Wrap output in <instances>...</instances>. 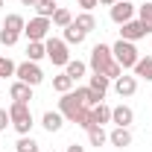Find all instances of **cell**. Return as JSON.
<instances>
[{
  "label": "cell",
  "mask_w": 152,
  "mask_h": 152,
  "mask_svg": "<svg viewBox=\"0 0 152 152\" xmlns=\"http://www.w3.org/2000/svg\"><path fill=\"white\" fill-rule=\"evenodd\" d=\"M137 20L146 26V32L152 35V3H146V0H143V6H137Z\"/></svg>",
  "instance_id": "obj_26"
},
{
  "label": "cell",
  "mask_w": 152,
  "mask_h": 152,
  "mask_svg": "<svg viewBox=\"0 0 152 152\" xmlns=\"http://www.w3.org/2000/svg\"><path fill=\"white\" fill-rule=\"evenodd\" d=\"M20 3H23V6H35L38 0H20Z\"/></svg>",
  "instance_id": "obj_35"
},
{
  "label": "cell",
  "mask_w": 152,
  "mask_h": 152,
  "mask_svg": "<svg viewBox=\"0 0 152 152\" xmlns=\"http://www.w3.org/2000/svg\"><path fill=\"white\" fill-rule=\"evenodd\" d=\"M146 35H149V32H146V26H143L137 18L126 20V23L120 26V38H123V41H132V44H134V41H140V38H146Z\"/></svg>",
  "instance_id": "obj_8"
},
{
  "label": "cell",
  "mask_w": 152,
  "mask_h": 152,
  "mask_svg": "<svg viewBox=\"0 0 152 152\" xmlns=\"http://www.w3.org/2000/svg\"><path fill=\"white\" fill-rule=\"evenodd\" d=\"M88 70L91 73H102L108 79H117L123 76V67L114 61V53H111V44H94L91 47V58H88Z\"/></svg>",
  "instance_id": "obj_1"
},
{
  "label": "cell",
  "mask_w": 152,
  "mask_h": 152,
  "mask_svg": "<svg viewBox=\"0 0 152 152\" xmlns=\"http://www.w3.org/2000/svg\"><path fill=\"white\" fill-rule=\"evenodd\" d=\"M114 3H117V0H99V6H108V9H111Z\"/></svg>",
  "instance_id": "obj_34"
},
{
  "label": "cell",
  "mask_w": 152,
  "mask_h": 152,
  "mask_svg": "<svg viewBox=\"0 0 152 152\" xmlns=\"http://www.w3.org/2000/svg\"><path fill=\"white\" fill-rule=\"evenodd\" d=\"M146 3H152V0H146Z\"/></svg>",
  "instance_id": "obj_38"
},
{
  "label": "cell",
  "mask_w": 152,
  "mask_h": 152,
  "mask_svg": "<svg viewBox=\"0 0 152 152\" xmlns=\"http://www.w3.org/2000/svg\"><path fill=\"white\" fill-rule=\"evenodd\" d=\"M0 6H3V0H0Z\"/></svg>",
  "instance_id": "obj_37"
},
{
  "label": "cell",
  "mask_w": 152,
  "mask_h": 152,
  "mask_svg": "<svg viewBox=\"0 0 152 152\" xmlns=\"http://www.w3.org/2000/svg\"><path fill=\"white\" fill-rule=\"evenodd\" d=\"M9 96H12V102H29V99H32V85L15 79V82L9 85Z\"/></svg>",
  "instance_id": "obj_13"
},
{
  "label": "cell",
  "mask_w": 152,
  "mask_h": 152,
  "mask_svg": "<svg viewBox=\"0 0 152 152\" xmlns=\"http://www.w3.org/2000/svg\"><path fill=\"white\" fill-rule=\"evenodd\" d=\"M114 94L117 96H123V99H129V96L137 94V76H117L114 79Z\"/></svg>",
  "instance_id": "obj_9"
},
{
  "label": "cell",
  "mask_w": 152,
  "mask_h": 152,
  "mask_svg": "<svg viewBox=\"0 0 152 152\" xmlns=\"http://www.w3.org/2000/svg\"><path fill=\"white\" fill-rule=\"evenodd\" d=\"M132 70H134V76H137V79L152 82V56H140V58H137V64H134Z\"/></svg>",
  "instance_id": "obj_19"
},
{
  "label": "cell",
  "mask_w": 152,
  "mask_h": 152,
  "mask_svg": "<svg viewBox=\"0 0 152 152\" xmlns=\"http://www.w3.org/2000/svg\"><path fill=\"white\" fill-rule=\"evenodd\" d=\"M73 94H76V99H79L82 105H88V108H94L96 102H102V96H96L94 91L88 88V85H76V88H73Z\"/></svg>",
  "instance_id": "obj_15"
},
{
  "label": "cell",
  "mask_w": 152,
  "mask_h": 152,
  "mask_svg": "<svg viewBox=\"0 0 152 152\" xmlns=\"http://www.w3.org/2000/svg\"><path fill=\"white\" fill-rule=\"evenodd\" d=\"M44 47H47V58H50L56 67H64V64L70 61V47L64 44V38L50 35L47 41H44Z\"/></svg>",
  "instance_id": "obj_4"
},
{
  "label": "cell",
  "mask_w": 152,
  "mask_h": 152,
  "mask_svg": "<svg viewBox=\"0 0 152 152\" xmlns=\"http://www.w3.org/2000/svg\"><path fill=\"white\" fill-rule=\"evenodd\" d=\"M15 67H18V64H15L9 56H0V82L9 79V76H15Z\"/></svg>",
  "instance_id": "obj_29"
},
{
  "label": "cell",
  "mask_w": 152,
  "mask_h": 152,
  "mask_svg": "<svg viewBox=\"0 0 152 152\" xmlns=\"http://www.w3.org/2000/svg\"><path fill=\"white\" fill-rule=\"evenodd\" d=\"M79 6H82V12H91L94 6H99V0H76Z\"/></svg>",
  "instance_id": "obj_32"
},
{
  "label": "cell",
  "mask_w": 152,
  "mask_h": 152,
  "mask_svg": "<svg viewBox=\"0 0 152 152\" xmlns=\"http://www.w3.org/2000/svg\"><path fill=\"white\" fill-rule=\"evenodd\" d=\"M6 126H12V120H9V111L6 108H0V132H6Z\"/></svg>",
  "instance_id": "obj_31"
},
{
  "label": "cell",
  "mask_w": 152,
  "mask_h": 152,
  "mask_svg": "<svg viewBox=\"0 0 152 152\" xmlns=\"http://www.w3.org/2000/svg\"><path fill=\"white\" fill-rule=\"evenodd\" d=\"M23 26H26V20L20 18L18 12H12V15H6V20H3L0 29H6V32H12V35H23Z\"/></svg>",
  "instance_id": "obj_17"
},
{
  "label": "cell",
  "mask_w": 152,
  "mask_h": 152,
  "mask_svg": "<svg viewBox=\"0 0 152 152\" xmlns=\"http://www.w3.org/2000/svg\"><path fill=\"white\" fill-rule=\"evenodd\" d=\"M32 9H35L38 18H53V15H56V9H58V3H56V0H38Z\"/></svg>",
  "instance_id": "obj_25"
},
{
  "label": "cell",
  "mask_w": 152,
  "mask_h": 152,
  "mask_svg": "<svg viewBox=\"0 0 152 152\" xmlns=\"http://www.w3.org/2000/svg\"><path fill=\"white\" fill-rule=\"evenodd\" d=\"M91 123H94V126H105V123H111V105L96 102L94 108H91Z\"/></svg>",
  "instance_id": "obj_16"
},
{
  "label": "cell",
  "mask_w": 152,
  "mask_h": 152,
  "mask_svg": "<svg viewBox=\"0 0 152 152\" xmlns=\"http://www.w3.org/2000/svg\"><path fill=\"white\" fill-rule=\"evenodd\" d=\"M64 73L70 76V79H79V76H85L88 73V64H85V61H79V58H70V61H67V64H64Z\"/></svg>",
  "instance_id": "obj_23"
},
{
  "label": "cell",
  "mask_w": 152,
  "mask_h": 152,
  "mask_svg": "<svg viewBox=\"0 0 152 152\" xmlns=\"http://www.w3.org/2000/svg\"><path fill=\"white\" fill-rule=\"evenodd\" d=\"M88 88H91L96 96H102V99H105L108 88H111V79H108V76H102V73H94L91 79H88Z\"/></svg>",
  "instance_id": "obj_14"
},
{
  "label": "cell",
  "mask_w": 152,
  "mask_h": 152,
  "mask_svg": "<svg viewBox=\"0 0 152 152\" xmlns=\"http://www.w3.org/2000/svg\"><path fill=\"white\" fill-rule=\"evenodd\" d=\"M15 79L18 82H26V85H32V88H38L41 82H44V70L38 67V61H20L18 67H15Z\"/></svg>",
  "instance_id": "obj_5"
},
{
  "label": "cell",
  "mask_w": 152,
  "mask_h": 152,
  "mask_svg": "<svg viewBox=\"0 0 152 152\" xmlns=\"http://www.w3.org/2000/svg\"><path fill=\"white\" fill-rule=\"evenodd\" d=\"M88 143H91V146H105V143H108V132H105L102 126H91V129H88Z\"/></svg>",
  "instance_id": "obj_24"
},
{
  "label": "cell",
  "mask_w": 152,
  "mask_h": 152,
  "mask_svg": "<svg viewBox=\"0 0 152 152\" xmlns=\"http://www.w3.org/2000/svg\"><path fill=\"white\" fill-rule=\"evenodd\" d=\"M108 143L117 146V149H126V146H132V132L123 129V126H114L111 132H108Z\"/></svg>",
  "instance_id": "obj_12"
},
{
  "label": "cell",
  "mask_w": 152,
  "mask_h": 152,
  "mask_svg": "<svg viewBox=\"0 0 152 152\" xmlns=\"http://www.w3.org/2000/svg\"><path fill=\"white\" fill-rule=\"evenodd\" d=\"M111 53H114V61H117L123 70H132L134 64H137V58H140L137 47H134L132 41H123V38H117L111 44Z\"/></svg>",
  "instance_id": "obj_3"
},
{
  "label": "cell",
  "mask_w": 152,
  "mask_h": 152,
  "mask_svg": "<svg viewBox=\"0 0 152 152\" xmlns=\"http://www.w3.org/2000/svg\"><path fill=\"white\" fill-rule=\"evenodd\" d=\"M67 152H85V146H79V143H70V146H67Z\"/></svg>",
  "instance_id": "obj_33"
},
{
  "label": "cell",
  "mask_w": 152,
  "mask_h": 152,
  "mask_svg": "<svg viewBox=\"0 0 152 152\" xmlns=\"http://www.w3.org/2000/svg\"><path fill=\"white\" fill-rule=\"evenodd\" d=\"M61 38H64V44H67V47H79L88 35H85L76 23H70V26H64V35H61Z\"/></svg>",
  "instance_id": "obj_18"
},
{
  "label": "cell",
  "mask_w": 152,
  "mask_h": 152,
  "mask_svg": "<svg viewBox=\"0 0 152 152\" xmlns=\"http://www.w3.org/2000/svg\"><path fill=\"white\" fill-rule=\"evenodd\" d=\"M9 120H12V129L18 134H29L32 132V108H29V102H9Z\"/></svg>",
  "instance_id": "obj_2"
},
{
  "label": "cell",
  "mask_w": 152,
  "mask_h": 152,
  "mask_svg": "<svg viewBox=\"0 0 152 152\" xmlns=\"http://www.w3.org/2000/svg\"><path fill=\"white\" fill-rule=\"evenodd\" d=\"M76 88V82L70 79L67 73H58V76H53V91H58V94H70Z\"/></svg>",
  "instance_id": "obj_20"
},
{
  "label": "cell",
  "mask_w": 152,
  "mask_h": 152,
  "mask_svg": "<svg viewBox=\"0 0 152 152\" xmlns=\"http://www.w3.org/2000/svg\"><path fill=\"white\" fill-rule=\"evenodd\" d=\"M20 41V35H12V32H6V29H0V44L3 47H15Z\"/></svg>",
  "instance_id": "obj_30"
},
{
  "label": "cell",
  "mask_w": 152,
  "mask_h": 152,
  "mask_svg": "<svg viewBox=\"0 0 152 152\" xmlns=\"http://www.w3.org/2000/svg\"><path fill=\"white\" fill-rule=\"evenodd\" d=\"M111 123H114V126H123V129H129V126L134 123V111H132V105H126V102L114 105V108H111Z\"/></svg>",
  "instance_id": "obj_10"
},
{
  "label": "cell",
  "mask_w": 152,
  "mask_h": 152,
  "mask_svg": "<svg viewBox=\"0 0 152 152\" xmlns=\"http://www.w3.org/2000/svg\"><path fill=\"white\" fill-rule=\"evenodd\" d=\"M41 126H44V132H61V126H64V117H61V111H53V108H47V111L41 114Z\"/></svg>",
  "instance_id": "obj_11"
},
{
  "label": "cell",
  "mask_w": 152,
  "mask_h": 152,
  "mask_svg": "<svg viewBox=\"0 0 152 152\" xmlns=\"http://www.w3.org/2000/svg\"><path fill=\"white\" fill-rule=\"evenodd\" d=\"M50 29H53V20L35 15L32 20H26L23 35H26V41H47V38H50Z\"/></svg>",
  "instance_id": "obj_6"
},
{
  "label": "cell",
  "mask_w": 152,
  "mask_h": 152,
  "mask_svg": "<svg viewBox=\"0 0 152 152\" xmlns=\"http://www.w3.org/2000/svg\"><path fill=\"white\" fill-rule=\"evenodd\" d=\"M26 58H29V61H41V58H47V47H44V41H29V44H26Z\"/></svg>",
  "instance_id": "obj_22"
},
{
  "label": "cell",
  "mask_w": 152,
  "mask_h": 152,
  "mask_svg": "<svg viewBox=\"0 0 152 152\" xmlns=\"http://www.w3.org/2000/svg\"><path fill=\"white\" fill-rule=\"evenodd\" d=\"M15 152H38V140L32 134H20L15 143Z\"/></svg>",
  "instance_id": "obj_27"
},
{
  "label": "cell",
  "mask_w": 152,
  "mask_h": 152,
  "mask_svg": "<svg viewBox=\"0 0 152 152\" xmlns=\"http://www.w3.org/2000/svg\"><path fill=\"white\" fill-rule=\"evenodd\" d=\"M134 15H137V9L132 6V0H117L111 9H108V18L117 23V26H123L126 20H132Z\"/></svg>",
  "instance_id": "obj_7"
},
{
  "label": "cell",
  "mask_w": 152,
  "mask_h": 152,
  "mask_svg": "<svg viewBox=\"0 0 152 152\" xmlns=\"http://www.w3.org/2000/svg\"><path fill=\"white\" fill-rule=\"evenodd\" d=\"M73 23L79 26V29H82V32H85V35L96 29V18L91 15V12H82V15H76V18H73Z\"/></svg>",
  "instance_id": "obj_21"
},
{
  "label": "cell",
  "mask_w": 152,
  "mask_h": 152,
  "mask_svg": "<svg viewBox=\"0 0 152 152\" xmlns=\"http://www.w3.org/2000/svg\"><path fill=\"white\" fill-rule=\"evenodd\" d=\"M47 152H56V149H47Z\"/></svg>",
  "instance_id": "obj_36"
},
{
  "label": "cell",
  "mask_w": 152,
  "mask_h": 152,
  "mask_svg": "<svg viewBox=\"0 0 152 152\" xmlns=\"http://www.w3.org/2000/svg\"><path fill=\"white\" fill-rule=\"evenodd\" d=\"M50 20H53V26L64 29V26H70V23H73V15H70L67 9H61V6H58V9H56V15H53Z\"/></svg>",
  "instance_id": "obj_28"
}]
</instances>
